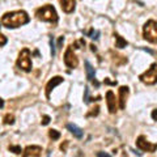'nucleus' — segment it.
<instances>
[{"mask_svg":"<svg viewBox=\"0 0 157 157\" xmlns=\"http://www.w3.org/2000/svg\"><path fill=\"white\" fill-rule=\"evenodd\" d=\"M63 42H64V38H63V37H59V41H58V48H62Z\"/></svg>","mask_w":157,"mask_h":157,"instance_id":"26","label":"nucleus"},{"mask_svg":"<svg viewBox=\"0 0 157 157\" xmlns=\"http://www.w3.org/2000/svg\"><path fill=\"white\" fill-rule=\"evenodd\" d=\"M63 80H64V78H63L62 76H55V77H52L51 80L47 82V85H46V97H47V98H50V93H51V90H52L56 85L62 84Z\"/></svg>","mask_w":157,"mask_h":157,"instance_id":"11","label":"nucleus"},{"mask_svg":"<svg viewBox=\"0 0 157 157\" xmlns=\"http://www.w3.org/2000/svg\"><path fill=\"white\" fill-rule=\"evenodd\" d=\"M8 149L13 152V153H16V155H21V147H18V145H9L8 147Z\"/></svg>","mask_w":157,"mask_h":157,"instance_id":"19","label":"nucleus"},{"mask_svg":"<svg viewBox=\"0 0 157 157\" xmlns=\"http://www.w3.org/2000/svg\"><path fill=\"white\" fill-rule=\"evenodd\" d=\"M32 54L29 48H22L20 55L17 58V67L20 70L25 71V72H30L32 71Z\"/></svg>","mask_w":157,"mask_h":157,"instance_id":"3","label":"nucleus"},{"mask_svg":"<svg viewBox=\"0 0 157 157\" xmlns=\"http://www.w3.org/2000/svg\"><path fill=\"white\" fill-rule=\"evenodd\" d=\"M140 81L144 82L147 85H155L157 82V64L153 63V64L151 66V68L148 71H145L144 73H141L139 76Z\"/></svg>","mask_w":157,"mask_h":157,"instance_id":"5","label":"nucleus"},{"mask_svg":"<svg viewBox=\"0 0 157 157\" xmlns=\"http://www.w3.org/2000/svg\"><path fill=\"white\" fill-rule=\"evenodd\" d=\"M67 128L70 130V132H72V134L75 135V136L77 137V139H81V137H82V131H81L80 128H78L77 126L72 124V123H68V124H67Z\"/></svg>","mask_w":157,"mask_h":157,"instance_id":"14","label":"nucleus"},{"mask_svg":"<svg viewBox=\"0 0 157 157\" xmlns=\"http://www.w3.org/2000/svg\"><path fill=\"white\" fill-rule=\"evenodd\" d=\"M130 94V89L128 86H121L119 88V109L124 110L126 109V101L128 98Z\"/></svg>","mask_w":157,"mask_h":157,"instance_id":"10","label":"nucleus"},{"mask_svg":"<svg viewBox=\"0 0 157 157\" xmlns=\"http://www.w3.org/2000/svg\"><path fill=\"white\" fill-rule=\"evenodd\" d=\"M152 119L157 121V109H155L153 111H152Z\"/></svg>","mask_w":157,"mask_h":157,"instance_id":"27","label":"nucleus"},{"mask_svg":"<svg viewBox=\"0 0 157 157\" xmlns=\"http://www.w3.org/2000/svg\"><path fill=\"white\" fill-rule=\"evenodd\" d=\"M136 145H137V148L141 149L143 152H151V153H153V152L157 149V144H152V143H149V141L147 140V137L143 136V135L137 137Z\"/></svg>","mask_w":157,"mask_h":157,"instance_id":"6","label":"nucleus"},{"mask_svg":"<svg viewBox=\"0 0 157 157\" xmlns=\"http://www.w3.org/2000/svg\"><path fill=\"white\" fill-rule=\"evenodd\" d=\"M88 36H89L92 39H98V37H100V30H94V29H90L89 32H88Z\"/></svg>","mask_w":157,"mask_h":157,"instance_id":"17","label":"nucleus"},{"mask_svg":"<svg viewBox=\"0 0 157 157\" xmlns=\"http://www.w3.org/2000/svg\"><path fill=\"white\" fill-rule=\"evenodd\" d=\"M64 64L68 68H76L78 66V59L75 55V52L72 50V46H70L64 52Z\"/></svg>","mask_w":157,"mask_h":157,"instance_id":"7","label":"nucleus"},{"mask_svg":"<svg viewBox=\"0 0 157 157\" xmlns=\"http://www.w3.org/2000/svg\"><path fill=\"white\" fill-rule=\"evenodd\" d=\"M4 123L6 124H13L14 123V115L13 114H7L4 117Z\"/></svg>","mask_w":157,"mask_h":157,"instance_id":"18","label":"nucleus"},{"mask_svg":"<svg viewBox=\"0 0 157 157\" xmlns=\"http://www.w3.org/2000/svg\"><path fill=\"white\" fill-rule=\"evenodd\" d=\"M143 50H144V51H148L149 54H155L153 51H152V50H149V48H147V47H143Z\"/></svg>","mask_w":157,"mask_h":157,"instance_id":"30","label":"nucleus"},{"mask_svg":"<svg viewBox=\"0 0 157 157\" xmlns=\"http://www.w3.org/2000/svg\"><path fill=\"white\" fill-rule=\"evenodd\" d=\"M84 101H85V104H89V89L88 88H85V94H84Z\"/></svg>","mask_w":157,"mask_h":157,"instance_id":"23","label":"nucleus"},{"mask_svg":"<svg viewBox=\"0 0 157 157\" xmlns=\"http://www.w3.org/2000/svg\"><path fill=\"white\" fill-rule=\"evenodd\" d=\"M60 2V7L66 13H72L75 11V6L76 2L75 0H59Z\"/></svg>","mask_w":157,"mask_h":157,"instance_id":"13","label":"nucleus"},{"mask_svg":"<svg viewBox=\"0 0 157 157\" xmlns=\"http://www.w3.org/2000/svg\"><path fill=\"white\" fill-rule=\"evenodd\" d=\"M114 37H115V41H117L115 47H118V48H123V47H126L127 45H128V42H127L126 39L122 38L119 34H114Z\"/></svg>","mask_w":157,"mask_h":157,"instance_id":"15","label":"nucleus"},{"mask_svg":"<svg viewBox=\"0 0 157 157\" xmlns=\"http://www.w3.org/2000/svg\"><path fill=\"white\" fill-rule=\"evenodd\" d=\"M48 136H50L52 140H58L59 137H60V132L56 131V130H50L48 131Z\"/></svg>","mask_w":157,"mask_h":157,"instance_id":"16","label":"nucleus"},{"mask_svg":"<svg viewBox=\"0 0 157 157\" xmlns=\"http://www.w3.org/2000/svg\"><path fill=\"white\" fill-rule=\"evenodd\" d=\"M81 46H85V41L84 39H80V41H77L73 43V46L72 47H76V48H81Z\"/></svg>","mask_w":157,"mask_h":157,"instance_id":"21","label":"nucleus"},{"mask_svg":"<svg viewBox=\"0 0 157 157\" xmlns=\"http://www.w3.org/2000/svg\"><path fill=\"white\" fill-rule=\"evenodd\" d=\"M98 113H100V107L96 106L94 109H92V111L88 113L86 117H88V118H89V117H96V115H98Z\"/></svg>","mask_w":157,"mask_h":157,"instance_id":"20","label":"nucleus"},{"mask_svg":"<svg viewBox=\"0 0 157 157\" xmlns=\"http://www.w3.org/2000/svg\"><path fill=\"white\" fill-rule=\"evenodd\" d=\"M50 46H51V55L55 56L56 51H55V45H54V38H50Z\"/></svg>","mask_w":157,"mask_h":157,"instance_id":"22","label":"nucleus"},{"mask_svg":"<svg viewBox=\"0 0 157 157\" xmlns=\"http://www.w3.org/2000/svg\"><path fill=\"white\" fill-rule=\"evenodd\" d=\"M85 67H86V75H88V80H89L93 85L96 86H100V82L96 80V71L94 68L92 67V64L89 62H85Z\"/></svg>","mask_w":157,"mask_h":157,"instance_id":"12","label":"nucleus"},{"mask_svg":"<svg viewBox=\"0 0 157 157\" xmlns=\"http://www.w3.org/2000/svg\"><path fill=\"white\" fill-rule=\"evenodd\" d=\"M97 156H105V157H110V155H107V153H102V152H100V153H97Z\"/></svg>","mask_w":157,"mask_h":157,"instance_id":"29","label":"nucleus"},{"mask_svg":"<svg viewBox=\"0 0 157 157\" xmlns=\"http://www.w3.org/2000/svg\"><path fill=\"white\" fill-rule=\"evenodd\" d=\"M30 21L28 13L25 11H16V12H8L2 17V25L8 29H16L22 25H25Z\"/></svg>","mask_w":157,"mask_h":157,"instance_id":"1","label":"nucleus"},{"mask_svg":"<svg viewBox=\"0 0 157 157\" xmlns=\"http://www.w3.org/2000/svg\"><path fill=\"white\" fill-rule=\"evenodd\" d=\"M42 155V148L38 145H29L24 149V157H38Z\"/></svg>","mask_w":157,"mask_h":157,"instance_id":"9","label":"nucleus"},{"mask_svg":"<svg viewBox=\"0 0 157 157\" xmlns=\"http://www.w3.org/2000/svg\"><path fill=\"white\" fill-rule=\"evenodd\" d=\"M90 50L96 52V50H97V48H96V46H94V45H92V46H90Z\"/></svg>","mask_w":157,"mask_h":157,"instance_id":"32","label":"nucleus"},{"mask_svg":"<svg viewBox=\"0 0 157 157\" xmlns=\"http://www.w3.org/2000/svg\"><path fill=\"white\" fill-rule=\"evenodd\" d=\"M48 123H50V117H48V115H45V117L42 118V124H43V126H46V124H48Z\"/></svg>","mask_w":157,"mask_h":157,"instance_id":"24","label":"nucleus"},{"mask_svg":"<svg viewBox=\"0 0 157 157\" xmlns=\"http://www.w3.org/2000/svg\"><path fill=\"white\" fill-rule=\"evenodd\" d=\"M105 84H110V85H117V81H109V80H105Z\"/></svg>","mask_w":157,"mask_h":157,"instance_id":"28","label":"nucleus"},{"mask_svg":"<svg viewBox=\"0 0 157 157\" xmlns=\"http://www.w3.org/2000/svg\"><path fill=\"white\" fill-rule=\"evenodd\" d=\"M106 102H107V109H109L110 114H114L117 111V98L115 94L111 90L106 93Z\"/></svg>","mask_w":157,"mask_h":157,"instance_id":"8","label":"nucleus"},{"mask_svg":"<svg viewBox=\"0 0 157 157\" xmlns=\"http://www.w3.org/2000/svg\"><path fill=\"white\" fill-rule=\"evenodd\" d=\"M143 37L151 43H157V22L155 20H149L143 28Z\"/></svg>","mask_w":157,"mask_h":157,"instance_id":"4","label":"nucleus"},{"mask_svg":"<svg viewBox=\"0 0 157 157\" xmlns=\"http://www.w3.org/2000/svg\"><path fill=\"white\" fill-rule=\"evenodd\" d=\"M36 16L38 20L45 21V22H56L58 21V13L51 4H46V6L38 8L36 12Z\"/></svg>","mask_w":157,"mask_h":157,"instance_id":"2","label":"nucleus"},{"mask_svg":"<svg viewBox=\"0 0 157 157\" xmlns=\"http://www.w3.org/2000/svg\"><path fill=\"white\" fill-rule=\"evenodd\" d=\"M3 107H4V101L0 98V109H3Z\"/></svg>","mask_w":157,"mask_h":157,"instance_id":"31","label":"nucleus"},{"mask_svg":"<svg viewBox=\"0 0 157 157\" xmlns=\"http://www.w3.org/2000/svg\"><path fill=\"white\" fill-rule=\"evenodd\" d=\"M7 43V37H4L2 33H0V46H4Z\"/></svg>","mask_w":157,"mask_h":157,"instance_id":"25","label":"nucleus"}]
</instances>
